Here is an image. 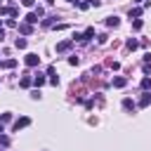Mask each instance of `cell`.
Returning a JSON list of instances; mask_svg holds the SVG:
<instances>
[{"instance_id": "cell-1", "label": "cell", "mask_w": 151, "mask_h": 151, "mask_svg": "<svg viewBox=\"0 0 151 151\" xmlns=\"http://www.w3.org/2000/svg\"><path fill=\"white\" fill-rule=\"evenodd\" d=\"M24 61H26V66H31V68H33V66H38V64H40V57H38L35 52H28V54L24 57Z\"/></svg>"}, {"instance_id": "cell-2", "label": "cell", "mask_w": 151, "mask_h": 151, "mask_svg": "<svg viewBox=\"0 0 151 151\" xmlns=\"http://www.w3.org/2000/svg\"><path fill=\"white\" fill-rule=\"evenodd\" d=\"M26 125H31V118H28V116H21V118L14 120V130H17V132H19L21 127H26Z\"/></svg>"}, {"instance_id": "cell-3", "label": "cell", "mask_w": 151, "mask_h": 151, "mask_svg": "<svg viewBox=\"0 0 151 151\" xmlns=\"http://www.w3.org/2000/svg\"><path fill=\"white\" fill-rule=\"evenodd\" d=\"M73 47V40H61V42H57V52H68Z\"/></svg>"}, {"instance_id": "cell-4", "label": "cell", "mask_w": 151, "mask_h": 151, "mask_svg": "<svg viewBox=\"0 0 151 151\" xmlns=\"http://www.w3.org/2000/svg\"><path fill=\"white\" fill-rule=\"evenodd\" d=\"M149 104H151V92H144V94L139 97V104H137V106L144 109V106H149Z\"/></svg>"}, {"instance_id": "cell-5", "label": "cell", "mask_w": 151, "mask_h": 151, "mask_svg": "<svg viewBox=\"0 0 151 151\" xmlns=\"http://www.w3.org/2000/svg\"><path fill=\"white\" fill-rule=\"evenodd\" d=\"M17 28H19V31H21L24 35H28V33H33V24H26V21H24V24H19Z\"/></svg>"}, {"instance_id": "cell-6", "label": "cell", "mask_w": 151, "mask_h": 151, "mask_svg": "<svg viewBox=\"0 0 151 151\" xmlns=\"http://www.w3.org/2000/svg\"><path fill=\"white\" fill-rule=\"evenodd\" d=\"M38 19H40V17H38L35 12H28V14L24 17V21H26V24H38Z\"/></svg>"}, {"instance_id": "cell-7", "label": "cell", "mask_w": 151, "mask_h": 151, "mask_svg": "<svg viewBox=\"0 0 151 151\" xmlns=\"http://www.w3.org/2000/svg\"><path fill=\"white\" fill-rule=\"evenodd\" d=\"M31 85H33V78H31V76H24V78L19 80V87H24V90L31 87Z\"/></svg>"}, {"instance_id": "cell-8", "label": "cell", "mask_w": 151, "mask_h": 151, "mask_svg": "<svg viewBox=\"0 0 151 151\" xmlns=\"http://www.w3.org/2000/svg\"><path fill=\"white\" fill-rule=\"evenodd\" d=\"M125 85H127V78H123V76L113 78V87H125Z\"/></svg>"}, {"instance_id": "cell-9", "label": "cell", "mask_w": 151, "mask_h": 151, "mask_svg": "<svg viewBox=\"0 0 151 151\" xmlns=\"http://www.w3.org/2000/svg\"><path fill=\"white\" fill-rule=\"evenodd\" d=\"M47 76H50V83H52V85H57V83H59V78H57V73H54V66H50V68H47Z\"/></svg>"}, {"instance_id": "cell-10", "label": "cell", "mask_w": 151, "mask_h": 151, "mask_svg": "<svg viewBox=\"0 0 151 151\" xmlns=\"http://www.w3.org/2000/svg\"><path fill=\"white\" fill-rule=\"evenodd\" d=\"M17 66V59H5V61H0V68H14Z\"/></svg>"}, {"instance_id": "cell-11", "label": "cell", "mask_w": 151, "mask_h": 151, "mask_svg": "<svg viewBox=\"0 0 151 151\" xmlns=\"http://www.w3.org/2000/svg\"><path fill=\"white\" fill-rule=\"evenodd\" d=\"M118 24H120V19H118V17H109V19H106V26H111V28H116Z\"/></svg>"}, {"instance_id": "cell-12", "label": "cell", "mask_w": 151, "mask_h": 151, "mask_svg": "<svg viewBox=\"0 0 151 151\" xmlns=\"http://www.w3.org/2000/svg\"><path fill=\"white\" fill-rule=\"evenodd\" d=\"M92 35H94V28H92V26H90V28H85V33H83V42H87Z\"/></svg>"}, {"instance_id": "cell-13", "label": "cell", "mask_w": 151, "mask_h": 151, "mask_svg": "<svg viewBox=\"0 0 151 151\" xmlns=\"http://www.w3.org/2000/svg\"><path fill=\"white\" fill-rule=\"evenodd\" d=\"M14 47L17 50H26V38H17L14 40Z\"/></svg>"}, {"instance_id": "cell-14", "label": "cell", "mask_w": 151, "mask_h": 151, "mask_svg": "<svg viewBox=\"0 0 151 151\" xmlns=\"http://www.w3.org/2000/svg\"><path fill=\"white\" fill-rule=\"evenodd\" d=\"M33 85H35V87H42V85H45V76H40V73H38V76L33 78Z\"/></svg>"}, {"instance_id": "cell-15", "label": "cell", "mask_w": 151, "mask_h": 151, "mask_svg": "<svg viewBox=\"0 0 151 151\" xmlns=\"http://www.w3.org/2000/svg\"><path fill=\"white\" fill-rule=\"evenodd\" d=\"M123 109L125 111H134V101L132 99H123Z\"/></svg>"}, {"instance_id": "cell-16", "label": "cell", "mask_w": 151, "mask_h": 151, "mask_svg": "<svg viewBox=\"0 0 151 151\" xmlns=\"http://www.w3.org/2000/svg\"><path fill=\"white\" fill-rule=\"evenodd\" d=\"M139 85H142V90H149V87H151V78H149V76H144Z\"/></svg>"}, {"instance_id": "cell-17", "label": "cell", "mask_w": 151, "mask_h": 151, "mask_svg": "<svg viewBox=\"0 0 151 151\" xmlns=\"http://www.w3.org/2000/svg\"><path fill=\"white\" fill-rule=\"evenodd\" d=\"M142 26H144L142 19H134V21H132V28H134V31H142Z\"/></svg>"}, {"instance_id": "cell-18", "label": "cell", "mask_w": 151, "mask_h": 151, "mask_svg": "<svg viewBox=\"0 0 151 151\" xmlns=\"http://www.w3.org/2000/svg\"><path fill=\"white\" fill-rule=\"evenodd\" d=\"M125 45H127V50H137V45H139V42H137L134 38H130V40H127Z\"/></svg>"}, {"instance_id": "cell-19", "label": "cell", "mask_w": 151, "mask_h": 151, "mask_svg": "<svg viewBox=\"0 0 151 151\" xmlns=\"http://www.w3.org/2000/svg\"><path fill=\"white\" fill-rule=\"evenodd\" d=\"M139 14H142V9H139V7H134V9H130V19H137Z\"/></svg>"}, {"instance_id": "cell-20", "label": "cell", "mask_w": 151, "mask_h": 151, "mask_svg": "<svg viewBox=\"0 0 151 151\" xmlns=\"http://www.w3.org/2000/svg\"><path fill=\"white\" fill-rule=\"evenodd\" d=\"M68 64H71V66H78V64H80V59L73 54V57H68Z\"/></svg>"}, {"instance_id": "cell-21", "label": "cell", "mask_w": 151, "mask_h": 151, "mask_svg": "<svg viewBox=\"0 0 151 151\" xmlns=\"http://www.w3.org/2000/svg\"><path fill=\"white\" fill-rule=\"evenodd\" d=\"M9 120H12V113H2L0 116V123H9Z\"/></svg>"}, {"instance_id": "cell-22", "label": "cell", "mask_w": 151, "mask_h": 151, "mask_svg": "<svg viewBox=\"0 0 151 151\" xmlns=\"http://www.w3.org/2000/svg\"><path fill=\"white\" fill-rule=\"evenodd\" d=\"M0 144L7 146V144H9V137H7V134H0Z\"/></svg>"}, {"instance_id": "cell-23", "label": "cell", "mask_w": 151, "mask_h": 151, "mask_svg": "<svg viewBox=\"0 0 151 151\" xmlns=\"http://www.w3.org/2000/svg\"><path fill=\"white\" fill-rule=\"evenodd\" d=\"M5 26H9V28H14V26H19V24H17L14 19H7V21H5Z\"/></svg>"}, {"instance_id": "cell-24", "label": "cell", "mask_w": 151, "mask_h": 151, "mask_svg": "<svg viewBox=\"0 0 151 151\" xmlns=\"http://www.w3.org/2000/svg\"><path fill=\"white\" fill-rule=\"evenodd\" d=\"M21 5H24V7H33V5H35V0H21Z\"/></svg>"}, {"instance_id": "cell-25", "label": "cell", "mask_w": 151, "mask_h": 151, "mask_svg": "<svg viewBox=\"0 0 151 151\" xmlns=\"http://www.w3.org/2000/svg\"><path fill=\"white\" fill-rule=\"evenodd\" d=\"M78 7H80V9H87V7H90V0H83V2L78 5Z\"/></svg>"}, {"instance_id": "cell-26", "label": "cell", "mask_w": 151, "mask_h": 151, "mask_svg": "<svg viewBox=\"0 0 151 151\" xmlns=\"http://www.w3.org/2000/svg\"><path fill=\"white\" fill-rule=\"evenodd\" d=\"M144 73H151V64L149 61H144Z\"/></svg>"}, {"instance_id": "cell-27", "label": "cell", "mask_w": 151, "mask_h": 151, "mask_svg": "<svg viewBox=\"0 0 151 151\" xmlns=\"http://www.w3.org/2000/svg\"><path fill=\"white\" fill-rule=\"evenodd\" d=\"M2 40H5V31L0 28V42H2Z\"/></svg>"}, {"instance_id": "cell-28", "label": "cell", "mask_w": 151, "mask_h": 151, "mask_svg": "<svg viewBox=\"0 0 151 151\" xmlns=\"http://www.w3.org/2000/svg\"><path fill=\"white\" fill-rule=\"evenodd\" d=\"M2 132H5V127H2V123H0V134H2Z\"/></svg>"}, {"instance_id": "cell-29", "label": "cell", "mask_w": 151, "mask_h": 151, "mask_svg": "<svg viewBox=\"0 0 151 151\" xmlns=\"http://www.w3.org/2000/svg\"><path fill=\"white\" fill-rule=\"evenodd\" d=\"M45 2H47V5H52V2H54V0H45Z\"/></svg>"}, {"instance_id": "cell-30", "label": "cell", "mask_w": 151, "mask_h": 151, "mask_svg": "<svg viewBox=\"0 0 151 151\" xmlns=\"http://www.w3.org/2000/svg\"><path fill=\"white\" fill-rule=\"evenodd\" d=\"M0 28H2V19H0Z\"/></svg>"}, {"instance_id": "cell-31", "label": "cell", "mask_w": 151, "mask_h": 151, "mask_svg": "<svg viewBox=\"0 0 151 151\" xmlns=\"http://www.w3.org/2000/svg\"><path fill=\"white\" fill-rule=\"evenodd\" d=\"M68 2H78V0H68Z\"/></svg>"}, {"instance_id": "cell-32", "label": "cell", "mask_w": 151, "mask_h": 151, "mask_svg": "<svg viewBox=\"0 0 151 151\" xmlns=\"http://www.w3.org/2000/svg\"><path fill=\"white\" fill-rule=\"evenodd\" d=\"M134 2H142V0H134Z\"/></svg>"}]
</instances>
